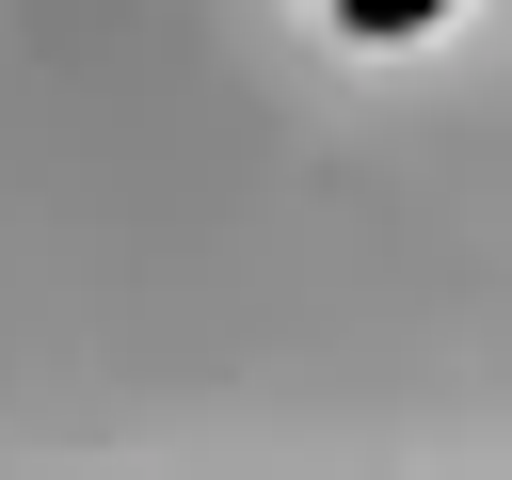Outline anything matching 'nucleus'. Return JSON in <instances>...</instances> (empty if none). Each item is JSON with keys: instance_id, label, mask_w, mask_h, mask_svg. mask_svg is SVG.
I'll return each instance as SVG.
<instances>
[{"instance_id": "f257e3e1", "label": "nucleus", "mask_w": 512, "mask_h": 480, "mask_svg": "<svg viewBox=\"0 0 512 480\" xmlns=\"http://www.w3.org/2000/svg\"><path fill=\"white\" fill-rule=\"evenodd\" d=\"M336 16H352V32L384 48V32H416V16H448V0H336Z\"/></svg>"}]
</instances>
